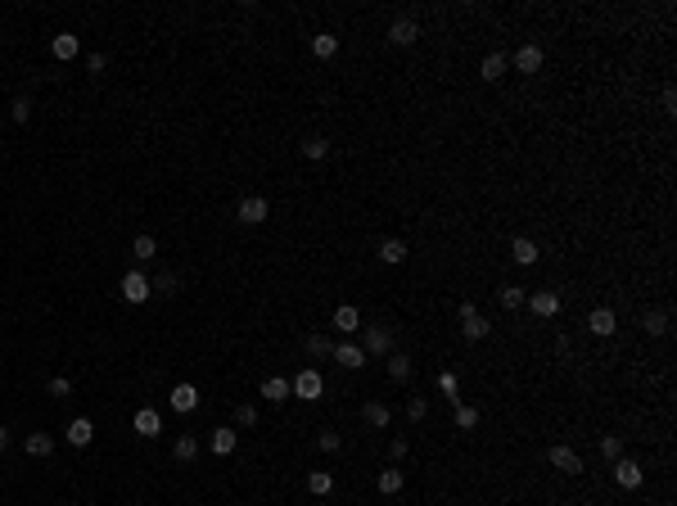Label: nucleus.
Listing matches in <instances>:
<instances>
[{
    "label": "nucleus",
    "instance_id": "30",
    "mask_svg": "<svg viewBox=\"0 0 677 506\" xmlns=\"http://www.w3.org/2000/svg\"><path fill=\"white\" fill-rule=\"evenodd\" d=\"M172 452H176V461H185V466H190V461H195V456H199V438H195V434H181V438H176V447H172Z\"/></svg>",
    "mask_w": 677,
    "mask_h": 506
},
{
    "label": "nucleus",
    "instance_id": "2",
    "mask_svg": "<svg viewBox=\"0 0 677 506\" xmlns=\"http://www.w3.org/2000/svg\"><path fill=\"white\" fill-rule=\"evenodd\" d=\"M488 330H492L488 317H479V308H474V303H461V335L474 343V339H488Z\"/></svg>",
    "mask_w": 677,
    "mask_h": 506
},
{
    "label": "nucleus",
    "instance_id": "23",
    "mask_svg": "<svg viewBox=\"0 0 677 506\" xmlns=\"http://www.w3.org/2000/svg\"><path fill=\"white\" fill-rule=\"evenodd\" d=\"M312 54H317V59H335V54H339V36H330V32L312 36Z\"/></svg>",
    "mask_w": 677,
    "mask_h": 506
},
{
    "label": "nucleus",
    "instance_id": "3",
    "mask_svg": "<svg viewBox=\"0 0 677 506\" xmlns=\"http://www.w3.org/2000/svg\"><path fill=\"white\" fill-rule=\"evenodd\" d=\"M149 294H154V285L145 281V271H127V276H122V299H127V303H145Z\"/></svg>",
    "mask_w": 677,
    "mask_h": 506
},
{
    "label": "nucleus",
    "instance_id": "29",
    "mask_svg": "<svg viewBox=\"0 0 677 506\" xmlns=\"http://www.w3.org/2000/svg\"><path fill=\"white\" fill-rule=\"evenodd\" d=\"M479 77H483V82L506 77V54H488V59H483V68H479Z\"/></svg>",
    "mask_w": 677,
    "mask_h": 506
},
{
    "label": "nucleus",
    "instance_id": "21",
    "mask_svg": "<svg viewBox=\"0 0 677 506\" xmlns=\"http://www.w3.org/2000/svg\"><path fill=\"white\" fill-rule=\"evenodd\" d=\"M23 452H27V456H50V452H54V438H50V434H27V438H23Z\"/></svg>",
    "mask_w": 677,
    "mask_h": 506
},
{
    "label": "nucleus",
    "instance_id": "13",
    "mask_svg": "<svg viewBox=\"0 0 677 506\" xmlns=\"http://www.w3.org/2000/svg\"><path fill=\"white\" fill-rule=\"evenodd\" d=\"M235 443H240V434H235L231 425H222V429H213V438H208V447H213L217 456H231L235 452Z\"/></svg>",
    "mask_w": 677,
    "mask_h": 506
},
{
    "label": "nucleus",
    "instance_id": "9",
    "mask_svg": "<svg viewBox=\"0 0 677 506\" xmlns=\"http://www.w3.org/2000/svg\"><path fill=\"white\" fill-rule=\"evenodd\" d=\"M416 36H420L416 18H393V27H388V41L393 45H416Z\"/></svg>",
    "mask_w": 677,
    "mask_h": 506
},
{
    "label": "nucleus",
    "instance_id": "19",
    "mask_svg": "<svg viewBox=\"0 0 677 506\" xmlns=\"http://www.w3.org/2000/svg\"><path fill=\"white\" fill-rule=\"evenodd\" d=\"M63 438H68L73 447H86V443L95 438V425H91V421H73L68 429H63Z\"/></svg>",
    "mask_w": 677,
    "mask_h": 506
},
{
    "label": "nucleus",
    "instance_id": "37",
    "mask_svg": "<svg viewBox=\"0 0 677 506\" xmlns=\"http://www.w3.org/2000/svg\"><path fill=\"white\" fill-rule=\"evenodd\" d=\"M9 113H14V122H27V118H32V100H27V95H18V100L9 104Z\"/></svg>",
    "mask_w": 677,
    "mask_h": 506
},
{
    "label": "nucleus",
    "instance_id": "6",
    "mask_svg": "<svg viewBox=\"0 0 677 506\" xmlns=\"http://www.w3.org/2000/svg\"><path fill=\"white\" fill-rule=\"evenodd\" d=\"M587 330H592L596 339H609V335H614V330H618V317H614V312H609V308H596L592 317H587Z\"/></svg>",
    "mask_w": 677,
    "mask_h": 506
},
{
    "label": "nucleus",
    "instance_id": "27",
    "mask_svg": "<svg viewBox=\"0 0 677 506\" xmlns=\"http://www.w3.org/2000/svg\"><path fill=\"white\" fill-rule=\"evenodd\" d=\"M361 416H366V425H375V429H384L388 421H393V412H388L384 403H366V407H361Z\"/></svg>",
    "mask_w": 677,
    "mask_h": 506
},
{
    "label": "nucleus",
    "instance_id": "46",
    "mask_svg": "<svg viewBox=\"0 0 677 506\" xmlns=\"http://www.w3.org/2000/svg\"><path fill=\"white\" fill-rule=\"evenodd\" d=\"M5 443H9V429H5V425H0V452H5Z\"/></svg>",
    "mask_w": 677,
    "mask_h": 506
},
{
    "label": "nucleus",
    "instance_id": "8",
    "mask_svg": "<svg viewBox=\"0 0 677 506\" xmlns=\"http://www.w3.org/2000/svg\"><path fill=\"white\" fill-rule=\"evenodd\" d=\"M524 303H528L538 317H556V312H560V294L556 290H538V294H528Z\"/></svg>",
    "mask_w": 677,
    "mask_h": 506
},
{
    "label": "nucleus",
    "instance_id": "4",
    "mask_svg": "<svg viewBox=\"0 0 677 506\" xmlns=\"http://www.w3.org/2000/svg\"><path fill=\"white\" fill-rule=\"evenodd\" d=\"M547 461L556 466L560 475H578V470H583V456H578L574 447H565V443H556V447H551V452H547Z\"/></svg>",
    "mask_w": 677,
    "mask_h": 506
},
{
    "label": "nucleus",
    "instance_id": "26",
    "mask_svg": "<svg viewBox=\"0 0 677 506\" xmlns=\"http://www.w3.org/2000/svg\"><path fill=\"white\" fill-rule=\"evenodd\" d=\"M379 262H388V267L406 262V244L402 240H384V244H379Z\"/></svg>",
    "mask_w": 677,
    "mask_h": 506
},
{
    "label": "nucleus",
    "instance_id": "28",
    "mask_svg": "<svg viewBox=\"0 0 677 506\" xmlns=\"http://www.w3.org/2000/svg\"><path fill=\"white\" fill-rule=\"evenodd\" d=\"M641 326H646V335H669V312H664V308L646 312V317H641Z\"/></svg>",
    "mask_w": 677,
    "mask_h": 506
},
{
    "label": "nucleus",
    "instance_id": "24",
    "mask_svg": "<svg viewBox=\"0 0 677 506\" xmlns=\"http://www.w3.org/2000/svg\"><path fill=\"white\" fill-rule=\"evenodd\" d=\"M294 389H289V380H280V375H271V380H262V398H271V403H284Z\"/></svg>",
    "mask_w": 677,
    "mask_h": 506
},
{
    "label": "nucleus",
    "instance_id": "36",
    "mask_svg": "<svg viewBox=\"0 0 677 506\" xmlns=\"http://www.w3.org/2000/svg\"><path fill=\"white\" fill-rule=\"evenodd\" d=\"M456 425H461V429H474V425H479V412H474V407H465V403H456Z\"/></svg>",
    "mask_w": 677,
    "mask_h": 506
},
{
    "label": "nucleus",
    "instance_id": "32",
    "mask_svg": "<svg viewBox=\"0 0 677 506\" xmlns=\"http://www.w3.org/2000/svg\"><path fill=\"white\" fill-rule=\"evenodd\" d=\"M131 253L140 258V262H149V258L158 253V244H154V235H136V240H131Z\"/></svg>",
    "mask_w": 677,
    "mask_h": 506
},
{
    "label": "nucleus",
    "instance_id": "20",
    "mask_svg": "<svg viewBox=\"0 0 677 506\" xmlns=\"http://www.w3.org/2000/svg\"><path fill=\"white\" fill-rule=\"evenodd\" d=\"M307 493H317V498H330V493H335V475H330V470H312V475H307Z\"/></svg>",
    "mask_w": 677,
    "mask_h": 506
},
{
    "label": "nucleus",
    "instance_id": "12",
    "mask_svg": "<svg viewBox=\"0 0 677 506\" xmlns=\"http://www.w3.org/2000/svg\"><path fill=\"white\" fill-rule=\"evenodd\" d=\"M240 222H249V226L266 222V199H262V195H249V199H240Z\"/></svg>",
    "mask_w": 677,
    "mask_h": 506
},
{
    "label": "nucleus",
    "instance_id": "35",
    "mask_svg": "<svg viewBox=\"0 0 677 506\" xmlns=\"http://www.w3.org/2000/svg\"><path fill=\"white\" fill-rule=\"evenodd\" d=\"M317 447H321V452H339L343 438L335 434V429H321V434H317Z\"/></svg>",
    "mask_w": 677,
    "mask_h": 506
},
{
    "label": "nucleus",
    "instance_id": "5",
    "mask_svg": "<svg viewBox=\"0 0 677 506\" xmlns=\"http://www.w3.org/2000/svg\"><path fill=\"white\" fill-rule=\"evenodd\" d=\"M641 479H646V475H641L637 461H627V456L614 461V484H618V489H641Z\"/></svg>",
    "mask_w": 677,
    "mask_h": 506
},
{
    "label": "nucleus",
    "instance_id": "15",
    "mask_svg": "<svg viewBox=\"0 0 677 506\" xmlns=\"http://www.w3.org/2000/svg\"><path fill=\"white\" fill-rule=\"evenodd\" d=\"M50 50H54V59H63V64H68V59H77L82 41H77V36H73V32H59V36H54V41H50Z\"/></svg>",
    "mask_w": 677,
    "mask_h": 506
},
{
    "label": "nucleus",
    "instance_id": "40",
    "mask_svg": "<svg viewBox=\"0 0 677 506\" xmlns=\"http://www.w3.org/2000/svg\"><path fill=\"white\" fill-rule=\"evenodd\" d=\"M235 421H240V425H257V407L253 403H240V407H235Z\"/></svg>",
    "mask_w": 677,
    "mask_h": 506
},
{
    "label": "nucleus",
    "instance_id": "38",
    "mask_svg": "<svg viewBox=\"0 0 677 506\" xmlns=\"http://www.w3.org/2000/svg\"><path fill=\"white\" fill-rule=\"evenodd\" d=\"M524 299H528V294H524L519 285H506V290H501V303H506V308H524Z\"/></svg>",
    "mask_w": 677,
    "mask_h": 506
},
{
    "label": "nucleus",
    "instance_id": "22",
    "mask_svg": "<svg viewBox=\"0 0 677 506\" xmlns=\"http://www.w3.org/2000/svg\"><path fill=\"white\" fill-rule=\"evenodd\" d=\"M335 330H339V335H352V330H361V312H357V308H339V312H335Z\"/></svg>",
    "mask_w": 677,
    "mask_h": 506
},
{
    "label": "nucleus",
    "instance_id": "7",
    "mask_svg": "<svg viewBox=\"0 0 677 506\" xmlns=\"http://www.w3.org/2000/svg\"><path fill=\"white\" fill-rule=\"evenodd\" d=\"M370 357V352H393V335H388V326H366V348H361Z\"/></svg>",
    "mask_w": 677,
    "mask_h": 506
},
{
    "label": "nucleus",
    "instance_id": "25",
    "mask_svg": "<svg viewBox=\"0 0 677 506\" xmlns=\"http://www.w3.org/2000/svg\"><path fill=\"white\" fill-rule=\"evenodd\" d=\"M379 493H388V498H393V493H402V484H406V475L402 470H397V466H393V470H379Z\"/></svg>",
    "mask_w": 677,
    "mask_h": 506
},
{
    "label": "nucleus",
    "instance_id": "45",
    "mask_svg": "<svg viewBox=\"0 0 677 506\" xmlns=\"http://www.w3.org/2000/svg\"><path fill=\"white\" fill-rule=\"evenodd\" d=\"M104 64H109V59H104V54H100V50H95V54H91V59H86V68H91V73H104Z\"/></svg>",
    "mask_w": 677,
    "mask_h": 506
},
{
    "label": "nucleus",
    "instance_id": "17",
    "mask_svg": "<svg viewBox=\"0 0 677 506\" xmlns=\"http://www.w3.org/2000/svg\"><path fill=\"white\" fill-rule=\"evenodd\" d=\"M172 407H176V412H195V407H199V389L195 385H176V389H172Z\"/></svg>",
    "mask_w": 677,
    "mask_h": 506
},
{
    "label": "nucleus",
    "instance_id": "44",
    "mask_svg": "<svg viewBox=\"0 0 677 506\" xmlns=\"http://www.w3.org/2000/svg\"><path fill=\"white\" fill-rule=\"evenodd\" d=\"M388 452H393V461H402V456H406V438H393V443H388Z\"/></svg>",
    "mask_w": 677,
    "mask_h": 506
},
{
    "label": "nucleus",
    "instance_id": "33",
    "mask_svg": "<svg viewBox=\"0 0 677 506\" xmlns=\"http://www.w3.org/2000/svg\"><path fill=\"white\" fill-rule=\"evenodd\" d=\"M303 348H307L312 357H330V352H335V343H330L326 335H307V343H303Z\"/></svg>",
    "mask_w": 677,
    "mask_h": 506
},
{
    "label": "nucleus",
    "instance_id": "10",
    "mask_svg": "<svg viewBox=\"0 0 677 506\" xmlns=\"http://www.w3.org/2000/svg\"><path fill=\"white\" fill-rule=\"evenodd\" d=\"M330 357H335L343 371H357V366H366V352H361L357 343H335V352H330Z\"/></svg>",
    "mask_w": 677,
    "mask_h": 506
},
{
    "label": "nucleus",
    "instance_id": "41",
    "mask_svg": "<svg viewBox=\"0 0 677 506\" xmlns=\"http://www.w3.org/2000/svg\"><path fill=\"white\" fill-rule=\"evenodd\" d=\"M406 416H411V421H425V416H429V403H425V398H411V403H406Z\"/></svg>",
    "mask_w": 677,
    "mask_h": 506
},
{
    "label": "nucleus",
    "instance_id": "39",
    "mask_svg": "<svg viewBox=\"0 0 677 506\" xmlns=\"http://www.w3.org/2000/svg\"><path fill=\"white\" fill-rule=\"evenodd\" d=\"M158 294H176V271H158V281H149Z\"/></svg>",
    "mask_w": 677,
    "mask_h": 506
},
{
    "label": "nucleus",
    "instance_id": "1",
    "mask_svg": "<svg viewBox=\"0 0 677 506\" xmlns=\"http://www.w3.org/2000/svg\"><path fill=\"white\" fill-rule=\"evenodd\" d=\"M294 398H303V403H312V398H321V394H326V380H321V371H298V375H294Z\"/></svg>",
    "mask_w": 677,
    "mask_h": 506
},
{
    "label": "nucleus",
    "instance_id": "34",
    "mask_svg": "<svg viewBox=\"0 0 677 506\" xmlns=\"http://www.w3.org/2000/svg\"><path fill=\"white\" fill-rule=\"evenodd\" d=\"M600 452H605L609 461H618V456H623V438H618V434H605V438H600Z\"/></svg>",
    "mask_w": 677,
    "mask_h": 506
},
{
    "label": "nucleus",
    "instance_id": "18",
    "mask_svg": "<svg viewBox=\"0 0 677 506\" xmlns=\"http://www.w3.org/2000/svg\"><path fill=\"white\" fill-rule=\"evenodd\" d=\"M411 357H406V352H388V380H397V385H402V380H411Z\"/></svg>",
    "mask_w": 677,
    "mask_h": 506
},
{
    "label": "nucleus",
    "instance_id": "42",
    "mask_svg": "<svg viewBox=\"0 0 677 506\" xmlns=\"http://www.w3.org/2000/svg\"><path fill=\"white\" fill-rule=\"evenodd\" d=\"M50 394H54V398H68V394H73V380L54 375V380H50Z\"/></svg>",
    "mask_w": 677,
    "mask_h": 506
},
{
    "label": "nucleus",
    "instance_id": "16",
    "mask_svg": "<svg viewBox=\"0 0 677 506\" xmlns=\"http://www.w3.org/2000/svg\"><path fill=\"white\" fill-rule=\"evenodd\" d=\"M510 258L519 267H533V262H538V244H533L528 235H519V240H510Z\"/></svg>",
    "mask_w": 677,
    "mask_h": 506
},
{
    "label": "nucleus",
    "instance_id": "14",
    "mask_svg": "<svg viewBox=\"0 0 677 506\" xmlns=\"http://www.w3.org/2000/svg\"><path fill=\"white\" fill-rule=\"evenodd\" d=\"M515 68L519 73H538L542 68V45H519V50H515Z\"/></svg>",
    "mask_w": 677,
    "mask_h": 506
},
{
    "label": "nucleus",
    "instance_id": "43",
    "mask_svg": "<svg viewBox=\"0 0 677 506\" xmlns=\"http://www.w3.org/2000/svg\"><path fill=\"white\" fill-rule=\"evenodd\" d=\"M438 389H443L447 398H456V375H438Z\"/></svg>",
    "mask_w": 677,
    "mask_h": 506
},
{
    "label": "nucleus",
    "instance_id": "31",
    "mask_svg": "<svg viewBox=\"0 0 677 506\" xmlns=\"http://www.w3.org/2000/svg\"><path fill=\"white\" fill-rule=\"evenodd\" d=\"M326 154H330L326 136H307V140H303V158H312V163H317V158H326Z\"/></svg>",
    "mask_w": 677,
    "mask_h": 506
},
{
    "label": "nucleus",
    "instance_id": "11",
    "mask_svg": "<svg viewBox=\"0 0 677 506\" xmlns=\"http://www.w3.org/2000/svg\"><path fill=\"white\" fill-rule=\"evenodd\" d=\"M131 425H136V434H145V438H154L158 429H163V416L154 412V407H140L136 416H131Z\"/></svg>",
    "mask_w": 677,
    "mask_h": 506
}]
</instances>
